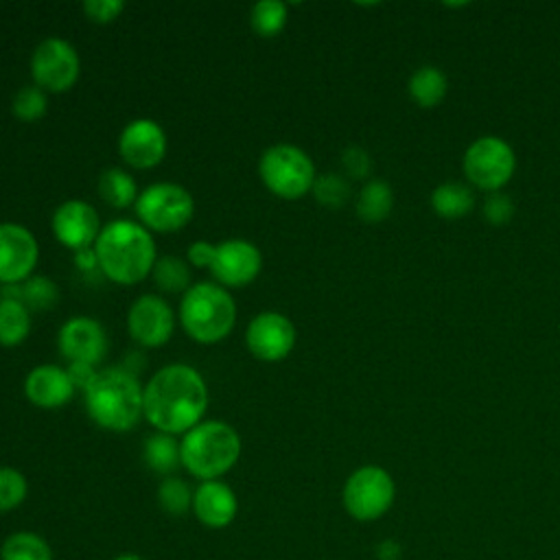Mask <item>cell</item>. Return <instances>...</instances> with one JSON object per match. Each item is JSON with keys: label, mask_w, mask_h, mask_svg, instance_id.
<instances>
[{"label": "cell", "mask_w": 560, "mask_h": 560, "mask_svg": "<svg viewBox=\"0 0 560 560\" xmlns=\"http://www.w3.org/2000/svg\"><path fill=\"white\" fill-rule=\"evenodd\" d=\"M208 405L206 383L197 370L175 363L162 368L147 385L142 409L162 433H184L197 427Z\"/></svg>", "instance_id": "6da1fadb"}, {"label": "cell", "mask_w": 560, "mask_h": 560, "mask_svg": "<svg viewBox=\"0 0 560 560\" xmlns=\"http://www.w3.org/2000/svg\"><path fill=\"white\" fill-rule=\"evenodd\" d=\"M96 260L103 273L118 284H136L155 265L151 234L133 221H112L96 238Z\"/></svg>", "instance_id": "7a4b0ae2"}, {"label": "cell", "mask_w": 560, "mask_h": 560, "mask_svg": "<svg viewBox=\"0 0 560 560\" xmlns=\"http://www.w3.org/2000/svg\"><path fill=\"white\" fill-rule=\"evenodd\" d=\"M144 400L138 378L122 370L109 368L96 372V376L85 387V407L90 418L109 431H127L138 420Z\"/></svg>", "instance_id": "3957f363"}, {"label": "cell", "mask_w": 560, "mask_h": 560, "mask_svg": "<svg viewBox=\"0 0 560 560\" xmlns=\"http://www.w3.org/2000/svg\"><path fill=\"white\" fill-rule=\"evenodd\" d=\"M179 451L182 464L192 477L212 481L236 464L241 455V438L225 422H201L184 435Z\"/></svg>", "instance_id": "277c9868"}, {"label": "cell", "mask_w": 560, "mask_h": 560, "mask_svg": "<svg viewBox=\"0 0 560 560\" xmlns=\"http://www.w3.org/2000/svg\"><path fill=\"white\" fill-rule=\"evenodd\" d=\"M179 317L184 330L192 339L201 343H214L232 330L236 306L225 289L219 284L201 282L186 291L179 306Z\"/></svg>", "instance_id": "5b68a950"}, {"label": "cell", "mask_w": 560, "mask_h": 560, "mask_svg": "<svg viewBox=\"0 0 560 560\" xmlns=\"http://www.w3.org/2000/svg\"><path fill=\"white\" fill-rule=\"evenodd\" d=\"M260 177L265 186L284 199H298L315 184L311 158L291 144H276L260 158Z\"/></svg>", "instance_id": "8992f818"}, {"label": "cell", "mask_w": 560, "mask_h": 560, "mask_svg": "<svg viewBox=\"0 0 560 560\" xmlns=\"http://www.w3.org/2000/svg\"><path fill=\"white\" fill-rule=\"evenodd\" d=\"M396 486L392 475L374 464L357 468L343 486V508L357 521H376L394 503Z\"/></svg>", "instance_id": "52a82bcc"}, {"label": "cell", "mask_w": 560, "mask_h": 560, "mask_svg": "<svg viewBox=\"0 0 560 560\" xmlns=\"http://www.w3.org/2000/svg\"><path fill=\"white\" fill-rule=\"evenodd\" d=\"M516 158L512 147L499 136H481L464 153V175L481 190L497 192L514 175Z\"/></svg>", "instance_id": "ba28073f"}, {"label": "cell", "mask_w": 560, "mask_h": 560, "mask_svg": "<svg viewBox=\"0 0 560 560\" xmlns=\"http://www.w3.org/2000/svg\"><path fill=\"white\" fill-rule=\"evenodd\" d=\"M136 212L144 225L158 232H175L192 217V197L177 184H153L136 201Z\"/></svg>", "instance_id": "9c48e42d"}, {"label": "cell", "mask_w": 560, "mask_h": 560, "mask_svg": "<svg viewBox=\"0 0 560 560\" xmlns=\"http://www.w3.org/2000/svg\"><path fill=\"white\" fill-rule=\"evenodd\" d=\"M31 72L39 88L50 92H63L72 88L79 77V55L63 39H44L33 52Z\"/></svg>", "instance_id": "30bf717a"}, {"label": "cell", "mask_w": 560, "mask_h": 560, "mask_svg": "<svg viewBox=\"0 0 560 560\" xmlns=\"http://www.w3.org/2000/svg\"><path fill=\"white\" fill-rule=\"evenodd\" d=\"M260 262L262 258L256 245L232 238L214 245V254L208 267L221 284L243 287L256 278V273L260 271Z\"/></svg>", "instance_id": "8fae6325"}, {"label": "cell", "mask_w": 560, "mask_h": 560, "mask_svg": "<svg viewBox=\"0 0 560 560\" xmlns=\"http://www.w3.org/2000/svg\"><path fill=\"white\" fill-rule=\"evenodd\" d=\"M247 348L262 361L284 359L295 343L293 324L280 313H260L247 326Z\"/></svg>", "instance_id": "7c38bea8"}, {"label": "cell", "mask_w": 560, "mask_h": 560, "mask_svg": "<svg viewBox=\"0 0 560 560\" xmlns=\"http://www.w3.org/2000/svg\"><path fill=\"white\" fill-rule=\"evenodd\" d=\"M127 328L140 346H162L173 332V311L162 298L142 295L129 308Z\"/></svg>", "instance_id": "4fadbf2b"}, {"label": "cell", "mask_w": 560, "mask_h": 560, "mask_svg": "<svg viewBox=\"0 0 560 560\" xmlns=\"http://www.w3.org/2000/svg\"><path fill=\"white\" fill-rule=\"evenodd\" d=\"M37 262V243L33 234L18 223L0 225V282L24 280Z\"/></svg>", "instance_id": "5bb4252c"}, {"label": "cell", "mask_w": 560, "mask_h": 560, "mask_svg": "<svg viewBox=\"0 0 560 560\" xmlns=\"http://www.w3.org/2000/svg\"><path fill=\"white\" fill-rule=\"evenodd\" d=\"M118 149L127 164L136 168H149L162 162L166 153V136L158 122L140 118L125 127Z\"/></svg>", "instance_id": "9a60e30c"}, {"label": "cell", "mask_w": 560, "mask_h": 560, "mask_svg": "<svg viewBox=\"0 0 560 560\" xmlns=\"http://www.w3.org/2000/svg\"><path fill=\"white\" fill-rule=\"evenodd\" d=\"M59 350L70 363L94 365L107 350L105 330L94 319L74 317L59 330Z\"/></svg>", "instance_id": "2e32d148"}, {"label": "cell", "mask_w": 560, "mask_h": 560, "mask_svg": "<svg viewBox=\"0 0 560 560\" xmlns=\"http://www.w3.org/2000/svg\"><path fill=\"white\" fill-rule=\"evenodd\" d=\"M55 236L70 249L83 252L98 232V214L85 201H66L52 217Z\"/></svg>", "instance_id": "e0dca14e"}, {"label": "cell", "mask_w": 560, "mask_h": 560, "mask_svg": "<svg viewBox=\"0 0 560 560\" xmlns=\"http://www.w3.org/2000/svg\"><path fill=\"white\" fill-rule=\"evenodd\" d=\"M238 512V501L234 490L219 481H201L192 492V514L197 521L210 529L228 527Z\"/></svg>", "instance_id": "ac0fdd59"}, {"label": "cell", "mask_w": 560, "mask_h": 560, "mask_svg": "<svg viewBox=\"0 0 560 560\" xmlns=\"http://www.w3.org/2000/svg\"><path fill=\"white\" fill-rule=\"evenodd\" d=\"M24 392L33 405L52 409V407L66 405L72 398L74 385L66 370H61L57 365H37L26 376Z\"/></svg>", "instance_id": "d6986e66"}, {"label": "cell", "mask_w": 560, "mask_h": 560, "mask_svg": "<svg viewBox=\"0 0 560 560\" xmlns=\"http://www.w3.org/2000/svg\"><path fill=\"white\" fill-rule=\"evenodd\" d=\"M409 96L416 105L429 109L442 103L448 90L446 74L438 66H420L411 77H409Z\"/></svg>", "instance_id": "ffe728a7"}, {"label": "cell", "mask_w": 560, "mask_h": 560, "mask_svg": "<svg viewBox=\"0 0 560 560\" xmlns=\"http://www.w3.org/2000/svg\"><path fill=\"white\" fill-rule=\"evenodd\" d=\"M475 206V195L470 186L462 182H444L431 192V208L444 219L466 217Z\"/></svg>", "instance_id": "44dd1931"}, {"label": "cell", "mask_w": 560, "mask_h": 560, "mask_svg": "<svg viewBox=\"0 0 560 560\" xmlns=\"http://www.w3.org/2000/svg\"><path fill=\"white\" fill-rule=\"evenodd\" d=\"M394 206L392 186L383 179H370L357 199V214L365 223H378L389 217Z\"/></svg>", "instance_id": "7402d4cb"}, {"label": "cell", "mask_w": 560, "mask_h": 560, "mask_svg": "<svg viewBox=\"0 0 560 560\" xmlns=\"http://www.w3.org/2000/svg\"><path fill=\"white\" fill-rule=\"evenodd\" d=\"M0 560H52V549L35 532H13L0 545Z\"/></svg>", "instance_id": "603a6c76"}, {"label": "cell", "mask_w": 560, "mask_h": 560, "mask_svg": "<svg viewBox=\"0 0 560 560\" xmlns=\"http://www.w3.org/2000/svg\"><path fill=\"white\" fill-rule=\"evenodd\" d=\"M144 462L160 475L173 472L182 464L179 444L168 433H155L144 442Z\"/></svg>", "instance_id": "cb8c5ba5"}, {"label": "cell", "mask_w": 560, "mask_h": 560, "mask_svg": "<svg viewBox=\"0 0 560 560\" xmlns=\"http://www.w3.org/2000/svg\"><path fill=\"white\" fill-rule=\"evenodd\" d=\"M31 328V317L26 306L15 298L0 300V343L15 346L20 343Z\"/></svg>", "instance_id": "d4e9b609"}, {"label": "cell", "mask_w": 560, "mask_h": 560, "mask_svg": "<svg viewBox=\"0 0 560 560\" xmlns=\"http://www.w3.org/2000/svg\"><path fill=\"white\" fill-rule=\"evenodd\" d=\"M98 195L114 208H127L136 199V182L122 168H107L98 177Z\"/></svg>", "instance_id": "484cf974"}, {"label": "cell", "mask_w": 560, "mask_h": 560, "mask_svg": "<svg viewBox=\"0 0 560 560\" xmlns=\"http://www.w3.org/2000/svg\"><path fill=\"white\" fill-rule=\"evenodd\" d=\"M158 503L171 516H184L192 510V490L179 477H166L158 488Z\"/></svg>", "instance_id": "4316f807"}, {"label": "cell", "mask_w": 560, "mask_h": 560, "mask_svg": "<svg viewBox=\"0 0 560 560\" xmlns=\"http://www.w3.org/2000/svg\"><path fill=\"white\" fill-rule=\"evenodd\" d=\"M287 7L280 0H260L252 9V28L262 37H273L284 28Z\"/></svg>", "instance_id": "83f0119b"}, {"label": "cell", "mask_w": 560, "mask_h": 560, "mask_svg": "<svg viewBox=\"0 0 560 560\" xmlns=\"http://www.w3.org/2000/svg\"><path fill=\"white\" fill-rule=\"evenodd\" d=\"M153 278H155V284L164 291H182L184 287H188V280H190V271L188 267L184 265L182 258L177 256H164L160 260H155L153 265Z\"/></svg>", "instance_id": "f1b7e54d"}, {"label": "cell", "mask_w": 560, "mask_h": 560, "mask_svg": "<svg viewBox=\"0 0 560 560\" xmlns=\"http://www.w3.org/2000/svg\"><path fill=\"white\" fill-rule=\"evenodd\" d=\"M26 494V477L11 466H0V512H11L22 505Z\"/></svg>", "instance_id": "f546056e"}, {"label": "cell", "mask_w": 560, "mask_h": 560, "mask_svg": "<svg viewBox=\"0 0 560 560\" xmlns=\"http://www.w3.org/2000/svg\"><path fill=\"white\" fill-rule=\"evenodd\" d=\"M313 190H315L317 201L324 203L326 208H339L350 197L348 182L341 175H335V173H328V175H322L319 179H315Z\"/></svg>", "instance_id": "4dcf8cb0"}, {"label": "cell", "mask_w": 560, "mask_h": 560, "mask_svg": "<svg viewBox=\"0 0 560 560\" xmlns=\"http://www.w3.org/2000/svg\"><path fill=\"white\" fill-rule=\"evenodd\" d=\"M46 112V94L42 88H22L13 98V114L22 120H37Z\"/></svg>", "instance_id": "1f68e13d"}, {"label": "cell", "mask_w": 560, "mask_h": 560, "mask_svg": "<svg viewBox=\"0 0 560 560\" xmlns=\"http://www.w3.org/2000/svg\"><path fill=\"white\" fill-rule=\"evenodd\" d=\"M514 214V201L503 192H488L483 201V219L490 225H505Z\"/></svg>", "instance_id": "d6a6232c"}, {"label": "cell", "mask_w": 560, "mask_h": 560, "mask_svg": "<svg viewBox=\"0 0 560 560\" xmlns=\"http://www.w3.org/2000/svg\"><path fill=\"white\" fill-rule=\"evenodd\" d=\"M83 9L92 22L105 24L118 18V13L125 9V2L122 0H88Z\"/></svg>", "instance_id": "836d02e7"}, {"label": "cell", "mask_w": 560, "mask_h": 560, "mask_svg": "<svg viewBox=\"0 0 560 560\" xmlns=\"http://www.w3.org/2000/svg\"><path fill=\"white\" fill-rule=\"evenodd\" d=\"M341 162L346 173L352 177H368L372 171V160L361 147H348L341 155Z\"/></svg>", "instance_id": "e575fe53"}, {"label": "cell", "mask_w": 560, "mask_h": 560, "mask_svg": "<svg viewBox=\"0 0 560 560\" xmlns=\"http://www.w3.org/2000/svg\"><path fill=\"white\" fill-rule=\"evenodd\" d=\"M24 295L26 302L42 308V306H50L55 302V287L48 282V278H33L26 287H24Z\"/></svg>", "instance_id": "d590c367"}, {"label": "cell", "mask_w": 560, "mask_h": 560, "mask_svg": "<svg viewBox=\"0 0 560 560\" xmlns=\"http://www.w3.org/2000/svg\"><path fill=\"white\" fill-rule=\"evenodd\" d=\"M212 254H214V245H210L206 241H197L188 249V260L197 267H208L212 260Z\"/></svg>", "instance_id": "8d00e7d4"}, {"label": "cell", "mask_w": 560, "mask_h": 560, "mask_svg": "<svg viewBox=\"0 0 560 560\" xmlns=\"http://www.w3.org/2000/svg\"><path fill=\"white\" fill-rule=\"evenodd\" d=\"M68 376L72 381V385H81V387H88L90 381L96 376V372L92 370V365H85V363H72L70 370H68Z\"/></svg>", "instance_id": "74e56055"}, {"label": "cell", "mask_w": 560, "mask_h": 560, "mask_svg": "<svg viewBox=\"0 0 560 560\" xmlns=\"http://www.w3.org/2000/svg\"><path fill=\"white\" fill-rule=\"evenodd\" d=\"M376 556H378V560H398L400 547L394 540H383L376 547Z\"/></svg>", "instance_id": "f35d334b"}, {"label": "cell", "mask_w": 560, "mask_h": 560, "mask_svg": "<svg viewBox=\"0 0 560 560\" xmlns=\"http://www.w3.org/2000/svg\"><path fill=\"white\" fill-rule=\"evenodd\" d=\"M112 560H144V558H142V556H138V553H129V551H127V553H118V556H114Z\"/></svg>", "instance_id": "ab89813d"}]
</instances>
